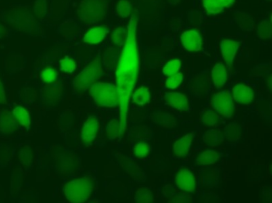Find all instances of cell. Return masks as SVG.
<instances>
[{"instance_id": "6da1fadb", "label": "cell", "mask_w": 272, "mask_h": 203, "mask_svg": "<svg viewBox=\"0 0 272 203\" xmlns=\"http://www.w3.org/2000/svg\"><path fill=\"white\" fill-rule=\"evenodd\" d=\"M138 19L132 16L128 28L127 39L118 62L116 78L122 91L133 88L138 72V54L136 44Z\"/></svg>"}, {"instance_id": "7a4b0ae2", "label": "cell", "mask_w": 272, "mask_h": 203, "mask_svg": "<svg viewBox=\"0 0 272 203\" xmlns=\"http://www.w3.org/2000/svg\"><path fill=\"white\" fill-rule=\"evenodd\" d=\"M9 26L18 32L32 34L37 28V21L28 6H16L8 11L5 16Z\"/></svg>"}, {"instance_id": "3957f363", "label": "cell", "mask_w": 272, "mask_h": 203, "mask_svg": "<svg viewBox=\"0 0 272 203\" xmlns=\"http://www.w3.org/2000/svg\"><path fill=\"white\" fill-rule=\"evenodd\" d=\"M94 185V180L86 176L67 183L63 188V193L70 202H84L91 196Z\"/></svg>"}, {"instance_id": "277c9868", "label": "cell", "mask_w": 272, "mask_h": 203, "mask_svg": "<svg viewBox=\"0 0 272 203\" xmlns=\"http://www.w3.org/2000/svg\"><path fill=\"white\" fill-rule=\"evenodd\" d=\"M89 92L100 106L114 107L120 103V91L112 84L102 82L94 84Z\"/></svg>"}, {"instance_id": "5b68a950", "label": "cell", "mask_w": 272, "mask_h": 203, "mask_svg": "<svg viewBox=\"0 0 272 203\" xmlns=\"http://www.w3.org/2000/svg\"><path fill=\"white\" fill-rule=\"evenodd\" d=\"M107 10L106 0H83L80 3L78 14L86 24H96L104 18Z\"/></svg>"}, {"instance_id": "8992f818", "label": "cell", "mask_w": 272, "mask_h": 203, "mask_svg": "<svg viewBox=\"0 0 272 203\" xmlns=\"http://www.w3.org/2000/svg\"><path fill=\"white\" fill-rule=\"evenodd\" d=\"M102 74L100 60L96 58L88 65L74 80V89L76 91H84L91 87Z\"/></svg>"}, {"instance_id": "52a82bcc", "label": "cell", "mask_w": 272, "mask_h": 203, "mask_svg": "<svg viewBox=\"0 0 272 203\" xmlns=\"http://www.w3.org/2000/svg\"><path fill=\"white\" fill-rule=\"evenodd\" d=\"M212 106L218 114L225 118H232L234 112L232 98L228 91L216 94L212 100Z\"/></svg>"}, {"instance_id": "ba28073f", "label": "cell", "mask_w": 272, "mask_h": 203, "mask_svg": "<svg viewBox=\"0 0 272 203\" xmlns=\"http://www.w3.org/2000/svg\"><path fill=\"white\" fill-rule=\"evenodd\" d=\"M80 162L78 157L70 152L62 153L57 157L56 170L60 175H70L80 168Z\"/></svg>"}, {"instance_id": "9c48e42d", "label": "cell", "mask_w": 272, "mask_h": 203, "mask_svg": "<svg viewBox=\"0 0 272 203\" xmlns=\"http://www.w3.org/2000/svg\"><path fill=\"white\" fill-rule=\"evenodd\" d=\"M176 184L178 188L189 192H194L196 189L194 176L187 168H183L178 172L176 177Z\"/></svg>"}, {"instance_id": "30bf717a", "label": "cell", "mask_w": 272, "mask_h": 203, "mask_svg": "<svg viewBox=\"0 0 272 203\" xmlns=\"http://www.w3.org/2000/svg\"><path fill=\"white\" fill-rule=\"evenodd\" d=\"M181 41L184 47L189 52L200 51L202 48V38L196 30H187L182 34Z\"/></svg>"}, {"instance_id": "8fae6325", "label": "cell", "mask_w": 272, "mask_h": 203, "mask_svg": "<svg viewBox=\"0 0 272 203\" xmlns=\"http://www.w3.org/2000/svg\"><path fill=\"white\" fill-rule=\"evenodd\" d=\"M16 120L13 114L6 109L0 110V133L12 134L16 132Z\"/></svg>"}, {"instance_id": "7c38bea8", "label": "cell", "mask_w": 272, "mask_h": 203, "mask_svg": "<svg viewBox=\"0 0 272 203\" xmlns=\"http://www.w3.org/2000/svg\"><path fill=\"white\" fill-rule=\"evenodd\" d=\"M98 132V122L94 116H89L84 124L82 131V138L86 143L92 142Z\"/></svg>"}, {"instance_id": "4fadbf2b", "label": "cell", "mask_w": 272, "mask_h": 203, "mask_svg": "<svg viewBox=\"0 0 272 203\" xmlns=\"http://www.w3.org/2000/svg\"><path fill=\"white\" fill-rule=\"evenodd\" d=\"M238 42L230 40H224L221 42V50L224 60L228 66L230 67L233 64L234 59L238 49Z\"/></svg>"}, {"instance_id": "5bb4252c", "label": "cell", "mask_w": 272, "mask_h": 203, "mask_svg": "<svg viewBox=\"0 0 272 203\" xmlns=\"http://www.w3.org/2000/svg\"><path fill=\"white\" fill-rule=\"evenodd\" d=\"M234 99L242 104H248L254 98V91L248 86L238 84L233 88Z\"/></svg>"}, {"instance_id": "9a60e30c", "label": "cell", "mask_w": 272, "mask_h": 203, "mask_svg": "<svg viewBox=\"0 0 272 203\" xmlns=\"http://www.w3.org/2000/svg\"><path fill=\"white\" fill-rule=\"evenodd\" d=\"M164 99L168 104L179 110L188 108V101L184 94L177 92L166 93Z\"/></svg>"}, {"instance_id": "2e32d148", "label": "cell", "mask_w": 272, "mask_h": 203, "mask_svg": "<svg viewBox=\"0 0 272 203\" xmlns=\"http://www.w3.org/2000/svg\"><path fill=\"white\" fill-rule=\"evenodd\" d=\"M62 88L61 87H48L43 89L41 92L42 101L48 106L56 104L60 100Z\"/></svg>"}, {"instance_id": "e0dca14e", "label": "cell", "mask_w": 272, "mask_h": 203, "mask_svg": "<svg viewBox=\"0 0 272 203\" xmlns=\"http://www.w3.org/2000/svg\"><path fill=\"white\" fill-rule=\"evenodd\" d=\"M151 120L162 128H174L177 124L176 118L168 112H158L151 114Z\"/></svg>"}, {"instance_id": "ac0fdd59", "label": "cell", "mask_w": 272, "mask_h": 203, "mask_svg": "<svg viewBox=\"0 0 272 203\" xmlns=\"http://www.w3.org/2000/svg\"><path fill=\"white\" fill-rule=\"evenodd\" d=\"M108 30L105 26H97L90 28L84 36V41L90 44H97L100 43L106 37Z\"/></svg>"}, {"instance_id": "d6986e66", "label": "cell", "mask_w": 272, "mask_h": 203, "mask_svg": "<svg viewBox=\"0 0 272 203\" xmlns=\"http://www.w3.org/2000/svg\"><path fill=\"white\" fill-rule=\"evenodd\" d=\"M193 138L194 134H188L176 142L174 145V151L176 156H184L188 154Z\"/></svg>"}, {"instance_id": "ffe728a7", "label": "cell", "mask_w": 272, "mask_h": 203, "mask_svg": "<svg viewBox=\"0 0 272 203\" xmlns=\"http://www.w3.org/2000/svg\"><path fill=\"white\" fill-rule=\"evenodd\" d=\"M243 135L242 126L236 122H232L226 126L224 129V139L230 142H236L241 139Z\"/></svg>"}, {"instance_id": "44dd1931", "label": "cell", "mask_w": 272, "mask_h": 203, "mask_svg": "<svg viewBox=\"0 0 272 203\" xmlns=\"http://www.w3.org/2000/svg\"><path fill=\"white\" fill-rule=\"evenodd\" d=\"M212 76L214 87L220 89L224 86L227 81V72L223 63L220 62L214 65L212 70Z\"/></svg>"}, {"instance_id": "7402d4cb", "label": "cell", "mask_w": 272, "mask_h": 203, "mask_svg": "<svg viewBox=\"0 0 272 203\" xmlns=\"http://www.w3.org/2000/svg\"><path fill=\"white\" fill-rule=\"evenodd\" d=\"M224 134L218 130H210L203 136V142L206 144L212 147H216L224 141Z\"/></svg>"}, {"instance_id": "603a6c76", "label": "cell", "mask_w": 272, "mask_h": 203, "mask_svg": "<svg viewBox=\"0 0 272 203\" xmlns=\"http://www.w3.org/2000/svg\"><path fill=\"white\" fill-rule=\"evenodd\" d=\"M34 149L30 146L26 145L20 149L18 153V160L20 166L24 168H28L34 160Z\"/></svg>"}, {"instance_id": "cb8c5ba5", "label": "cell", "mask_w": 272, "mask_h": 203, "mask_svg": "<svg viewBox=\"0 0 272 203\" xmlns=\"http://www.w3.org/2000/svg\"><path fill=\"white\" fill-rule=\"evenodd\" d=\"M120 164H122V168L130 175L135 180H140L141 181L142 180L143 173L140 168L133 162H129L126 158H120Z\"/></svg>"}, {"instance_id": "d4e9b609", "label": "cell", "mask_w": 272, "mask_h": 203, "mask_svg": "<svg viewBox=\"0 0 272 203\" xmlns=\"http://www.w3.org/2000/svg\"><path fill=\"white\" fill-rule=\"evenodd\" d=\"M220 157L219 153L216 152V151L206 150L197 158L196 164H200V166L214 164L219 160Z\"/></svg>"}, {"instance_id": "484cf974", "label": "cell", "mask_w": 272, "mask_h": 203, "mask_svg": "<svg viewBox=\"0 0 272 203\" xmlns=\"http://www.w3.org/2000/svg\"><path fill=\"white\" fill-rule=\"evenodd\" d=\"M13 116L20 125L26 128H30V114L22 106H16L13 110Z\"/></svg>"}, {"instance_id": "4316f807", "label": "cell", "mask_w": 272, "mask_h": 203, "mask_svg": "<svg viewBox=\"0 0 272 203\" xmlns=\"http://www.w3.org/2000/svg\"><path fill=\"white\" fill-rule=\"evenodd\" d=\"M74 114H72V111H64L59 116V118L57 120V125L62 131H66V130H68L72 128V124H74Z\"/></svg>"}, {"instance_id": "83f0119b", "label": "cell", "mask_w": 272, "mask_h": 203, "mask_svg": "<svg viewBox=\"0 0 272 203\" xmlns=\"http://www.w3.org/2000/svg\"><path fill=\"white\" fill-rule=\"evenodd\" d=\"M135 202L148 203L152 202L153 199L152 190L148 187H140L136 192L134 198Z\"/></svg>"}, {"instance_id": "f1b7e54d", "label": "cell", "mask_w": 272, "mask_h": 203, "mask_svg": "<svg viewBox=\"0 0 272 203\" xmlns=\"http://www.w3.org/2000/svg\"><path fill=\"white\" fill-rule=\"evenodd\" d=\"M272 19H264L260 24L258 28V35L262 39H270L272 37Z\"/></svg>"}, {"instance_id": "f546056e", "label": "cell", "mask_w": 272, "mask_h": 203, "mask_svg": "<svg viewBox=\"0 0 272 203\" xmlns=\"http://www.w3.org/2000/svg\"><path fill=\"white\" fill-rule=\"evenodd\" d=\"M236 20L238 24L240 26L242 30L250 32L254 28V21L252 16L240 13L237 16H236Z\"/></svg>"}, {"instance_id": "4dcf8cb0", "label": "cell", "mask_w": 272, "mask_h": 203, "mask_svg": "<svg viewBox=\"0 0 272 203\" xmlns=\"http://www.w3.org/2000/svg\"><path fill=\"white\" fill-rule=\"evenodd\" d=\"M203 6L210 14H218L224 9L220 0H203Z\"/></svg>"}, {"instance_id": "1f68e13d", "label": "cell", "mask_w": 272, "mask_h": 203, "mask_svg": "<svg viewBox=\"0 0 272 203\" xmlns=\"http://www.w3.org/2000/svg\"><path fill=\"white\" fill-rule=\"evenodd\" d=\"M150 100V92L148 88H141L134 93L133 101L137 104L144 105Z\"/></svg>"}, {"instance_id": "d6a6232c", "label": "cell", "mask_w": 272, "mask_h": 203, "mask_svg": "<svg viewBox=\"0 0 272 203\" xmlns=\"http://www.w3.org/2000/svg\"><path fill=\"white\" fill-rule=\"evenodd\" d=\"M12 160V150L8 145L0 146V166L6 168Z\"/></svg>"}, {"instance_id": "836d02e7", "label": "cell", "mask_w": 272, "mask_h": 203, "mask_svg": "<svg viewBox=\"0 0 272 203\" xmlns=\"http://www.w3.org/2000/svg\"><path fill=\"white\" fill-rule=\"evenodd\" d=\"M120 120H113L106 126V134L108 139L114 140L120 136Z\"/></svg>"}, {"instance_id": "e575fe53", "label": "cell", "mask_w": 272, "mask_h": 203, "mask_svg": "<svg viewBox=\"0 0 272 203\" xmlns=\"http://www.w3.org/2000/svg\"><path fill=\"white\" fill-rule=\"evenodd\" d=\"M222 122V118L212 110H208L204 112L202 118V122L204 126L216 127Z\"/></svg>"}, {"instance_id": "d590c367", "label": "cell", "mask_w": 272, "mask_h": 203, "mask_svg": "<svg viewBox=\"0 0 272 203\" xmlns=\"http://www.w3.org/2000/svg\"><path fill=\"white\" fill-rule=\"evenodd\" d=\"M181 67V61L176 59L166 63V66L162 70V72L166 76H172L177 74Z\"/></svg>"}, {"instance_id": "8d00e7d4", "label": "cell", "mask_w": 272, "mask_h": 203, "mask_svg": "<svg viewBox=\"0 0 272 203\" xmlns=\"http://www.w3.org/2000/svg\"><path fill=\"white\" fill-rule=\"evenodd\" d=\"M132 5L128 0H120L116 5V11L122 18H126L131 14Z\"/></svg>"}, {"instance_id": "74e56055", "label": "cell", "mask_w": 272, "mask_h": 203, "mask_svg": "<svg viewBox=\"0 0 272 203\" xmlns=\"http://www.w3.org/2000/svg\"><path fill=\"white\" fill-rule=\"evenodd\" d=\"M46 12V0H36L32 7V13L37 18L42 19Z\"/></svg>"}, {"instance_id": "f35d334b", "label": "cell", "mask_w": 272, "mask_h": 203, "mask_svg": "<svg viewBox=\"0 0 272 203\" xmlns=\"http://www.w3.org/2000/svg\"><path fill=\"white\" fill-rule=\"evenodd\" d=\"M150 146L148 144L139 142L134 146V153L135 156L142 158L148 154L150 152Z\"/></svg>"}, {"instance_id": "ab89813d", "label": "cell", "mask_w": 272, "mask_h": 203, "mask_svg": "<svg viewBox=\"0 0 272 203\" xmlns=\"http://www.w3.org/2000/svg\"><path fill=\"white\" fill-rule=\"evenodd\" d=\"M126 30L122 28H116L111 34V39L116 45L122 46L124 43Z\"/></svg>"}, {"instance_id": "60d3db41", "label": "cell", "mask_w": 272, "mask_h": 203, "mask_svg": "<svg viewBox=\"0 0 272 203\" xmlns=\"http://www.w3.org/2000/svg\"><path fill=\"white\" fill-rule=\"evenodd\" d=\"M60 70L66 72H74L76 70V64L72 59L66 56V58L60 60Z\"/></svg>"}, {"instance_id": "b9f144b4", "label": "cell", "mask_w": 272, "mask_h": 203, "mask_svg": "<svg viewBox=\"0 0 272 203\" xmlns=\"http://www.w3.org/2000/svg\"><path fill=\"white\" fill-rule=\"evenodd\" d=\"M57 76H58V74L54 68H46V70H44L41 72L42 80L45 83L50 84L52 82L55 81Z\"/></svg>"}, {"instance_id": "7bdbcfd3", "label": "cell", "mask_w": 272, "mask_h": 203, "mask_svg": "<svg viewBox=\"0 0 272 203\" xmlns=\"http://www.w3.org/2000/svg\"><path fill=\"white\" fill-rule=\"evenodd\" d=\"M183 76L182 72L174 74V76H170V78L166 80V88H170V89H174V88H178V86L181 84Z\"/></svg>"}, {"instance_id": "ee69618b", "label": "cell", "mask_w": 272, "mask_h": 203, "mask_svg": "<svg viewBox=\"0 0 272 203\" xmlns=\"http://www.w3.org/2000/svg\"><path fill=\"white\" fill-rule=\"evenodd\" d=\"M170 202H191V198L186 194L181 193V194H174Z\"/></svg>"}, {"instance_id": "f6af8a7d", "label": "cell", "mask_w": 272, "mask_h": 203, "mask_svg": "<svg viewBox=\"0 0 272 203\" xmlns=\"http://www.w3.org/2000/svg\"><path fill=\"white\" fill-rule=\"evenodd\" d=\"M21 184V175L20 173H14L12 176V190L17 192L19 190L20 188Z\"/></svg>"}, {"instance_id": "bcb514c9", "label": "cell", "mask_w": 272, "mask_h": 203, "mask_svg": "<svg viewBox=\"0 0 272 203\" xmlns=\"http://www.w3.org/2000/svg\"><path fill=\"white\" fill-rule=\"evenodd\" d=\"M0 103L6 104V95L4 90L2 84L1 80H0Z\"/></svg>"}, {"instance_id": "7dc6e473", "label": "cell", "mask_w": 272, "mask_h": 203, "mask_svg": "<svg viewBox=\"0 0 272 203\" xmlns=\"http://www.w3.org/2000/svg\"><path fill=\"white\" fill-rule=\"evenodd\" d=\"M236 0H220L224 7L229 8L234 4Z\"/></svg>"}, {"instance_id": "c3c4849f", "label": "cell", "mask_w": 272, "mask_h": 203, "mask_svg": "<svg viewBox=\"0 0 272 203\" xmlns=\"http://www.w3.org/2000/svg\"><path fill=\"white\" fill-rule=\"evenodd\" d=\"M7 28L3 24H0V39L6 37L7 36Z\"/></svg>"}, {"instance_id": "681fc988", "label": "cell", "mask_w": 272, "mask_h": 203, "mask_svg": "<svg viewBox=\"0 0 272 203\" xmlns=\"http://www.w3.org/2000/svg\"><path fill=\"white\" fill-rule=\"evenodd\" d=\"M168 1L171 4L176 5L178 4L181 0H168Z\"/></svg>"}, {"instance_id": "f907efd6", "label": "cell", "mask_w": 272, "mask_h": 203, "mask_svg": "<svg viewBox=\"0 0 272 203\" xmlns=\"http://www.w3.org/2000/svg\"><path fill=\"white\" fill-rule=\"evenodd\" d=\"M266 1H270V0H266Z\"/></svg>"}]
</instances>
